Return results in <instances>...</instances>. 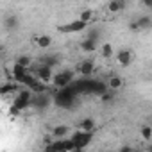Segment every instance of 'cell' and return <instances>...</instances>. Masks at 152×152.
<instances>
[{"mask_svg": "<svg viewBox=\"0 0 152 152\" xmlns=\"http://www.w3.org/2000/svg\"><path fill=\"white\" fill-rule=\"evenodd\" d=\"M38 63H41V64H45V66L54 68V66L59 63V56H56V54H47V56H43Z\"/></svg>", "mask_w": 152, "mask_h": 152, "instance_id": "13", "label": "cell"}, {"mask_svg": "<svg viewBox=\"0 0 152 152\" xmlns=\"http://www.w3.org/2000/svg\"><path fill=\"white\" fill-rule=\"evenodd\" d=\"M79 20H81V22H84V23H90V22L93 20V11H90V9L83 11V13L79 15Z\"/></svg>", "mask_w": 152, "mask_h": 152, "instance_id": "25", "label": "cell"}, {"mask_svg": "<svg viewBox=\"0 0 152 152\" xmlns=\"http://www.w3.org/2000/svg\"><path fill=\"white\" fill-rule=\"evenodd\" d=\"M15 63L20 64V66H23V68H27V70H31V68L34 66V64H32V57H29V56H20Z\"/></svg>", "mask_w": 152, "mask_h": 152, "instance_id": "20", "label": "cell"}, {"mask_svg": "<svg viewBox=\"0 0 152 152\" xmlns=\"http://www.w3.org/2000/svg\"><path fill=\"white\" fill-rule=\"evenodd\" d=\"M150 125H152V122H150Z\"/></svg>", "mask_w": 152, "mask_h": 152, "instance_id": "30", "label": "cell"}, {"mask_svg": "<svg viewBox=\"0 0 152 152\" xmlns=\"http://www.w3.org/2000/svg\"><path fill=\"white\" fill-rule=\"evenodd\" d=\"M99 48V43H95V41H91V39H83L81 41V50L83 52H86V54H91V52H95Z\"/></svg>", "mask_w": 152, "mask_h": 152, "instance_id": "16", "label": "cell"}, {"mask_svg": "<svg viewBox=\"0 0 152 152\" xmlns=\"http://www.w3.org/2000/svg\"><path fill=\"white\" fill-rule=\"evenodd\" d=\"M129 29H131V31H132V32H140V27H138V23H136V20H134V22H131V23H129Z\"/></svg>", "mask_w": 152, "mask_h": 152, "instance_id": "26", "label": "cell"}, {"mask_svg": "<svg viewBox=\"0 0 152 152\" xmlns=\"http://www.w3.org/2000/svg\"><path fill=\"white\" fill-rule=\"evenodd\" d=\"M50 43H52V38L50 36H39V38H36V45L39 47V48H48L50 47Z\"/></svg>", "mask_w": 152, "mask_h": 152, "instance_id": "22", "label": "cell"}, {"mask_svg": "<svg viewBox=\"0 0 152 152\" xmlns=\"http://www.w3.org/2000/svg\"><path fill=\"white\" fill-rule=\"evenodd\" d=\"M32 99H34V93H32L29 88L20 90V93H18V95H15V100H13V109H15L16 113H22V111L29 109V107L32 106Z\"/></svg>", "mask_w": 152, "mask_h": 152, "instance_id": "2", "label": "cell"}, {"mask_svg": "<svg viewBox=\"0 0 152 152\" xmlns=\"http://www.w3.org/2000/svg\"><path fill=\"white\" fill-rule=\"evenodd\" d=\"M140 132H141V138L145 141H150L152 140V125H141Z\"/></svg>", "mask_w": 152, "mask_h": 152, "instance_id": "24", "label": "cell"}, {"mask_svg": "<svg viewBox=\"0 0 152 152\" xmlns=\"http://www.w3.org/2000/svg\"><path fill=\"white\" fill-rule=\"evenodd\" d=\"M86 39H91V41L99 43V39H100V29H88L86 31Z\"/></svg>", "mask_w": 152, "mask_h": 152, "instance_id": "23", "label": "cell"}, {"mask_svg": "<svg viewBox=\"0 0 152 152\" xmlns=\"http://www.w3.org/2000/svg\"><path fill=\"white\" fill-rule=\"evenodd\" d=\"M79 129H83V131H86V132H93V129H95V120L93 118H84L83 122H81V127Z\"/></svg>", "mask_w": 152, "mask_h": 152, "instance_id": "21", "label": "cell"}, {"mask_svg": "<svg viewBox=\"0 0 152 152\" xmlns=\"http://www.w3.org/2000/svg\"><path fill=\"white\" fill-rule=\"evenodd\" d=\"M134 152H138V150H134Z\"/></svg>", "mask_w": 152, "mask_h": 152, "instance_id": "31", "label": "cell"}, {"mask_svg": "<svg viewBox=\"0 0 152 152\" xmlns=\"http://www.w3.org/2000/svg\"><path fill=\"white\" fill-rule=\"evenodd\" d=\"M52 97L48 95V93H38V95H34V99H32V107L34 109H47L50 104H52Z\"/></svg>", "mask_w": 152, "mask_h": 152, "instance_id": "7", "label": "cell"}, {"mask_svg": "<svg viewBox=\"0 0 152 152\" xmlns=\"http://www.w3.org/2000/svg\"><path fill=\"white\" fill-rule=\"evenodd\" d=\"M118 152H134V148L132 147H129V145H124V147H120V150Z\"/></svg>", "mask_w": 152, "mask_h": 152, "instance_id": "27", "label": "cell"}, {"mask_svg": "<svg viewBox=\"0 0 152 152\" xmlns=\"http://www.w3.org/2000/svg\"><path fill=\"white\" fill-rule=\"evenodd\" d=\"M100 56L106 57V59H109V57L115 56V50H113L111 43H102V45H100Z\"/></svg>", "mask_w": 152, "mask_h": 152, "instance_id": "19", "label": "cell"}, {"mask_svg": "<svg viewBox=\"0 0 152 152\" xmlns=\"http://www.w3.org/2000/svg\"><path fill=\"white\" fill-rule=\"evenodd\" d=\"M136 23H138L140 31H148V29H152V16L143 15V16H140V18L136 20Z\"/></svg>", "mask_w": 152, "mask_h": 152, "instance_id": "14", "label": "cell"}, {"mask_svg": "<svg viewBox=\"0 0 152 152\" xmlns=\"http://www.w3.org/2000/svg\"><path fill=\"white\" fill-rule=\"evenodd\" d=\"M124 86V81H122V77H118V75H113V77L107 81V88L111 90V91H115V90H120Z\"/></svg>", "mask_w": 152, "mask_h": 152, "instance_id": "18", "label": "cell"}, {"mask_svg": "<svg viewBox=\"0 0 152 152\" xmlns=\"http://www.w3.org/2000/svg\"><path fill=\"white\" fill-rule=\"evenodd\" d=\"M148 150H150V152H152V145H150V147H148Z\"/></svg>", "mask_w": 152, "mask_h": 152, "instance_id": "29", "label": "cell"}, {"mask_svg": "<svg viewBox=\"0 0 152 152\" xmlns=\"http://www.w3.org/2000/svg\"><path fill=\"white\" fill-rule=\"evenodd\" d=\"M75 99H77V93L73 91L72 86H68V88L57 90V93L54 95V104L63 107V109H70L75 104Z\"/></svg>", "mask_w": 152, "mask_h": 152, "instance_id": "1", "label": "cell"}, {"mask_svg": "<svg viewBox=\"0 0 152 152\" xmlns=\"http://www.w3.org/2000/svg\"><path fill=\"white\" fill-rule=\"evenodd\" d=\"M115 59L118 61L120 66H129V64L132 63V59H134V54H132V50H129V48H122V50L116 52Z\"/></svg>", "mask_w": 152, "mask_h": 152, "instance_id": "8", "label": "cell"}, {"mask_svg": "<svg viewBox=\"0 0 152 152\" xmlns=\"http://www.w3.org/2000/svg\"><path fill=\"white\" fill-rule=\"evenodd\" d=\"M9 93H20V88H18V84L16 83H9V84H4L2 88H0V95L2 97H7Z\"/></svg>", "mask_w": 152, "mask_h": 152, "instance_id": "15", "label": "cell"}, {"mask_svg": "<svg viewBox=\"0 0 152 152\" xmlns=\"http://www.w3.org/2000/svg\"><path fill=\"white\" fill-rule=\"evenodd\" d=\"M143 6L148 7V9H152V0H143Z\"/></svg>", "mask_w": 152, "mask_h": 152, "instance_id": "28", "label": "cell"}, {"mask_svg": "<svg viewBox=\"0 0 152 152\" xmlns=\"http://www.w3.org/2000/svg\"><path fill=\"white\" fill-rule=\"evenodd\" d=\"M31 73L34 75L38 81H41V83H45V84H50V83L54 81V72H52V68H50V66H45V64H41V63L34 64V66L31 68Z\"/></svg>", "mask_w": 152, "mask_h": 152, "instance_id": "4", "label": "cell"}, {"mask_svg": "<svg viewBox=\"0 0 152 152\" xmlns=\"http://www.w3.org/2000/svg\"><path fill=\"white\" fill-rule=\"evenodd\" d=\"M79 73H83L84 75V77H86V75H91L93 73V70H95V63L91 61V59H84L81 64H79Z\"/></svg>", "mask_w": 152, "mask_h": 152, "instance_id": "10", "label": "cell"}, {"mask_svg": "<svg viewBox=\"0 0 152 152\" xmlns=\"http://www.w3.org/2000/svg\"><path fill=\"white\" fill-rule=\"evenodd\" d=\"M57 31L63 32V34H77V32L88 31V23H84V22H81V20L77 18V20H73V22L64 23V25H59Z\"/></svg>", "mask_w": 152, "mask_h": 152, "instance_id": "6", "label": "cell"}, {"mask_svg": "<svg viewBox=\"0 0 152 152\" xmlns=\"http://www.w3.org/2000/svg\"><path fill=\"white\" fill-rule=\"evenodd\" d=\"M18 23H20V20H18L16 15H7V16L4 18V27H6L7 31H15V29H18Z\"/></svg>", "mask_w": 152, "mask_h": 152, "instance_id": "11", "label": "cell"}, {"mask_svg": "<svg viewBox=\"0 0 152 152\" xmlns=\"http://www.w3.org/2000/svg\"><path fill=\"white\" fill-rule=\"evenodd\" d=\"M124 9H125V2H122V0H111L107 4V11L111 15H116V13H120Z\"/></svg>", "mask_w": 152, "mask_h": 152, "instance_id": "12", "label": "cell"}, {"mask_svg": "<svg viewBox=\"0 0 152 152\" xmlns=\"http://www.w3.org/2000/svg\"><path fill=\"white\" fill-rule=\"evenodd\" d=\"M70 140H72V143L75 145L77 152H81L83 148H86V147L91 143V140H93V132H86V131H83V129H77V131H73V132H72Z\"/></svg>", "mask_w": 152, "mask_h": 152, "instance_id": "3", "label": "cell"}, {"mask_svg": "<svg viewBox=\"0 0 152 152\" xmlns=\"http://www.w3.org/2000/svg\"><path fill=\"white\" fill-rule=\"evenodd\" d=\"M52 84L57 88V90H63V88H68L73 84V72L72 70H63V72H57L54 75V81Z\"/></svg>", "mask_w": 152, "mask_h": 152, "instance_id": "5", "label": "cell"}, {"mask_svg": "<svg viewBox=\"0 0 152 152\" xmlns=\"http://www.w3.org/2000/svg\"><path fill=\"white\" fill-rule=\"evenodd\" d=\"M43 152H64V140H56L45 145Z\"/></svg>", "mask_w": 152, "mask_h": 152, "instance_id": "9", "label": "cell"}, {"mask_svg": "<svg viewBox=\"0 0 152 152\" xmlns=\"http://www.w3.org/2000/svg\"><path fill=\"white\" fill-rule=\"evenodd\" d=\"M68 132H70V127H68V125H56L54 131H52V134H54L56 140H64V136H66Z\"/></svg>", "mask_w": 152, "mask_h": 152, "instance_id": "17", "label": "cell"}]
</instances>
